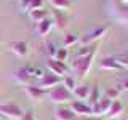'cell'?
Masks as SVG:
<instances>
[{
  "mask_svg": "<svg viewBox=\"0 0 128 120\" xmlns=\"http://www.w3.org/2000/svg\"><path fill=\"white\" fill-rule=\"evenodd\" d=\"M122 112H123V104L120 102L118 99H115V101H112V104H110V109L107 112V117L109 118H117L118 115H122Z\"/></svg>",
  "mask_w": 128,
  "mask_h": 120,
  "instance_id": "19",
  "label": "cell"
},
{
  "mask_svg": "<svg viewBox=\"0 0 128 120\" xmlns=\"http://www.w3.org/2000/svg\"><path fill=\"white\" fill-rule=\"evenodd\" d=\"M51 21L53 26L58 27V30H66L69 26V18L59 10H51Z\"/></svg>",
  "mask_w": 128,
  "mask_h": 120,
  "instance_id": "10",
  "label": "cell"
},
{
  "mask_svg": "<svg viewBox=\"0 0 128 120\" xmlns=\"http://www.w3.org/2000/svg\"><path fill=\"white\" fill-rule=\"evenodd\" d=\"M51 29H53V21H51V18H46V19H43V21H40L37 24L35 32H37L38 37H46L51 32Z\"/></svg>",
  "mask_w": 128,
  "mask_h": 120,
  "instance_id": "15",
  "label": "cell"
},
{
  "mask_svg": "<svg viewBox=\"0 0 128 120\" xmlns=\"http://www.w3.org/2000/svg\"><path fill=\"white\" fill-rule=\"evenodd\" d=\"M19 8L24 13H29L30 11V0H19Z\"/></svg>",
  "mask_w": 128,
  "mask_h": 120,
  "instance_id": "29",
  "label": "cell"
},
{
  "mask_svg": "<svg viewBox=\"0 0 128 120\" xmlns=\"http://www.w3.org/2000/svg\"><path fill=\"white\" fill-rule=\"evenodd\" d=\"M26 94L30 101L38 102V101H42L43 96H45V90L38 88L37 85H29V86H26Z\"/></svg>",
  "mask_w": 128,
  "mask_h": 120,
  "instance_id": "13",
  "label": "cell"
},
{
  "mask_svg": "<svg viewBox=\"0 0 128 120\" xmlns=\"http://www.w3.org/2000/svg\"><path fill=\"white\" fill-rule=\"evenodd\" d=\"M67 56H69V50H67V48H64V46L62 48L58 46V51H56V54H54L53 59H58V61H61V62H66Z\"/></svg>",
  "mask_w": 128,
  "mask_h": 120,
  "instance_id": "25",
  "label": "cell"
},
{
  "mask_svg": "<svg viewBox=\"0 0 128 120\" xmlns=\"http://www.w3.org/2000/svg\"><path fill=\"white\" fill-rule=\"evenodd\" d=\"M0 59H2V54H0Z\"/></svg>",
  "mask_w": 128,
  "mask_h": 120,
  "instance_id": "35",
  "label": "cell"
},
{
  "mask_svg": "<svg viewBox=\"0 0 128 120\" xmlns=\"http://www.w3.org/2000/svg\"><path fill=\"white\" fill-rule=\"evenodd\" d=\"M70 110L75 115H82V117H90L91 115V106L86 104L85 101H72L70 102Z\"/></svg>",
  "mask_w": 128,
  "mask_h": 120,
  "instance_id": "11",
  "label": "cell"
},
{
  "mask_svg": "<svg viewBox=\"0 0 128 120\" xmlns=\"http://www.w3.org/2000/svg\"><path fill=\"white\" fill-rule=\"evenodd\" d=\"M43 8V0H30V10Z\"/></svg>",
  "mask_w": 128,
  "mask_h": 120,
  "instance_id": "30",
  "label": "cell"
},
{
  "mask_svg": "<svg viewBox=\"0 0 128 120\" xmlns=\"http://www.w3.org/2000/svg\"><path fill=\"white\" fill-rule=\"evenodd\" d=\"M99 101V88L98 86H91V91H90V96H88V104L93 106L94 102Z\"/></svg>",
  "mask_w": 128,
  "mask_h": 120,
  "instance_id": "24",
  "label": "cell"
},
{
  "mask_svg": "<svg viewBox=\"0 0 128 120\" xmlns=\"http://www.w3.org/2000/svg\"><path fill=\"white\" fill-rule=\"evenodd\" d=\"M10 50L11 53H14L18 58H24L29 53V46H27L26 42H21V40H16V42H11L10 43Z\"/></svg>",
  "mask_w": 128,
  "mask_h": 120,
  "instance_id": "12",
  "label": "cell"
},
{
  "mask_svg": "<svg viewBox=\"0 0 128 120\" xmlns=\"http://www.w3.org/2000/svg\"><path fill=\"white\" fill-rule=\"evenodd\" d=\"M54 118L56 120H74L75 118V114L70 110V107L58 106L54 109Z\"/></svg>",
  "mask_w": 128,
  "mask_h": 120,
  "instance_id": "16",
  "label": "cell"
},
{
  "mask_svg": "<svg viewBox=\"0 0 128 120\" xmlns=\"http://www.w3.org/2000/svg\"><path fill=\"white\" fill-rule=\"evenodd\" d=\"M110 29V24H104V26H99L96 27V29L86 32L83 37H80V45H94V43H98V40H101L104 35L109 32Z\"/></svg>",
  "mask_w": 128,
  "mask_h": 120,
  "instance_id": "4",
  "label": "cell"
},
{
  "mask_svg": "<svg viewBox=\"0 0 128 120\" xmlns=\"http://www.w3.org/2000/svg\"><path fill=\"white\" fill-rule=\"evenodd\" d=\"M46 67H48V70L53 72V74H56L58 77H66L67 72H69V67H67L66 62H61V61L53 59V58H48Z\"/></svg>",
  "mask_w": 128,
  "mask_h": 120,
  "instance_id": "8",
  "label": "cell"
},
{
  "mask_svg": "<svg viewBox=\"0 0 128 120\" xmlns=\"http://www.w3.org/2000/svg\"><path fill=\"white\" fill-rule=\"evenodd\" d=\"M90 91H91V86H88V85H77L75 90L72 91V94H74L78 101H82V99H88Z\"/></svg>",
  "mask_w": 128,
  "mask_h": 120,
  "instance_id": "18",
  "label": "cell"
},
{
  "mask_svg": "<svg viewBox=\"0 0 128 120\" xmlns=\"http://www.w3.org/2000/svg\"><path fill=\"white\" fill-rule=\"evenodd\" d=\"M59 80H61V77H58L56 74H53V72H50V70H45L43 77L37 82V86L46 91V90H51V88L58 86L59 85Z\"/></svg>",
  "mask_w": 128,
  "mask_h": 120,
  "instance_id": "6",
  "label": "cell"
},
{
  "mask_svg": "<svg viewBox=\"0 0 128 120\" xmlns=\"http://www.w3.org/2000/svg\"><path fill=\"white\" fill-rule=\"evenodd\" d=\"M48 98H50V101L53 104H58V106H62L66 102H72V93L62 83L54 86V88H51L50 93H48Z\"/></svg>",
  "mask_w": 128,
  "mask_h": 120,
  "instance_id": "3",
  "label": "cell"
},
{
  "mask_svg": "<svg viewBox=\"0 0 128 120\" xmlns=\"http://www.w3.org/2000/svg\"><path fill=\"white\" fill-rule=\"evenodd\" d=\"M107 14L120 24H128V6L120 0H106Z\"/></svg>",
  "mask_w": 128,
  "mask_h": 120,
  "instance_id": "2",
  "label": "cell"
},
{
  "mask_svg": "<svg viewBox=\"0 0 128 120\" xmlns=\"http://www.w3.org/2000/svg\"><path fill=\"white\" fill-rule=\"evenodd\" d=\"M118 94H120V88L118 86H110V88L106 90V98L110 99V101H115V99L118 98Z\"/></svg>",
  "mask_w": 128,
  "mask_h": 120,
  "instance_id": "26",
  "label": "cell"
},
{
  "mask_svg": "<svg viewBox=\"0 0 128 120\" xmlns=\"http://www.w3.org/2000/svg\"><path fill=\"white\" fill-rule=\"evenodd\" d=\"M62 78H64V80H62V85L72 93V91L75 90V86H77V78H75L74 75H69V74H67L66 77H62Z\"/></svg>",
  "mask_w": 128,
  "mask_h": 120,
  "instance_id": "22",
  "label": "cell"
},
{
  "mask_svg": "<svg viewBox=\"0 0 128 120\" xmlns=\"http://www.w3.org/2000/svg\"><path fill=\"white\" fill-rule=\"evenodd\" d=\"M29 74H30V77L34 78V80H38L43 77V74H45V69H42V67H29Z\"/></svg>",
  "mask_w": 128,
  "mask_h": 120,
  "instance_id": "23",
  "label": "cell"
},
{
  "mask_svg": "<svg viewBox=\"0 0 128 120\" xmlns=\"http://www.w3.org/2000/svg\"><path fill=\"white\" fill-rule=\"evenodd\" d=\"M13 78H14L16 83H19V85H24V86L34 85V78H32L30 74H29V66L16 69V70L13 72Z\"/></svg>",
  "mask_w": 128,
  "mask_h": 120,
  "instance_id": "7",
  "label": "cell"
},
{
  "mask_svg": "<svg viewBox=\"0 0 128 120\" xmlns=\"http://www.w3.org/2000/svg\"><path fill=\"white\" fill-rule=\"evenodd\" d=\"M29 19L32 22H40V21H43V19H46L48 16H50V11L45 10V8H37V10H30L29 13Z\"/></svg>",
  "mask_w": 128,
  "mask_h": 120,
  "instance_id": "17",
  "label": "cell"
},
{
  "mask_svg": "<svg viewBox=\"0 0 128 120\" xmlns=\"http://www.w3.org/2000/svg\"><path fill=\"white\" fill-rule=\"evenodd\" d=\"M115 61L118 62V66L122 67V69H128V53H123V54H117L114 56Z\"/></svg>",
  "mask_w": 128,
  "mask_h": 120,
  "instance_id": "27",
  "label": "cell"
},
{
  "mask_svg": "<svg viewBox=\"0 0 128 120\" xmlns=\"http://www.w3.org/2000/svg\"><path fill=\"white\" fill-rule=\"evenodd\" d=\"M0 115L8 117L11 120H21V117L24 115V110L14 102H5V104H0Z\"/></svg>",
  "mask_w": 128,
  "mask_h": 120,
  "instance_id": "5",
  "label": "cell"
},
{
  "mask_svg": "<svg viewBox=\"0 0 128 120\" xmlns=\"http://www.w3.org/2000/svg\"><path fill=\"white\" fill-rule=\"evenodd\" d=\"M110 104H112V101L107 99V98L99 99L98 102H94L93 106H91V115H94V117L107 115V112H109V109H110Z\"/></svg>",
  "mask_w": 128,
  "mask_h": 120,
  "instance_id": "9",
  "label": "cell"
},
{
  "mask_svg": "<svg viewBox=\"0 0 128 120\" xmlns=\"http://www.w3.org/2000/svg\"><path fill=\"white\" fill-rule=\"evenodd\" d=\"M126 78H128V77H126Z\"/></svg>",
  "mask_w": 128,
  "mask_h": 120,
  "instance_id": "36",
  "label": "cell"
},
{
  "mask_svg": "<svg viewBox=\"0 0 128 120\" xmlns=\"http://www.w3.org/2000/svg\"><path fill=\"white\" fill-rule=\"evenodd\" d=\"M85 120H102V117H94V115H90V117H85Z\"/></svg>",
  "mask_w": 128,
  "mask_h": 120,
  "instance_id": "33",
  "label": "cell"
},
{
  "mask_svg": "<svg viewBox=\"0 0 128 120\" xmlns=\"http://www.w3.org/2000/svg\"><path fill=\"white\" fill-rule=\"evenodd\" d=\"M120 91H122V90H125V91H128V78H125V80H123V82L122 83H120Z\"/></svg>",
  "mask_w": 128,
  "mask_h": 120,
  "instance_id": "32",
  "label": "cell"
},
{
  "mask_svg": "<svg viewBox=\"0 0 128 120\" xmlns=\"http://www.w3.org/2000/svg\"><path fill=\"white\" fill-rule=\"evenodd\" d=\"M96 51H93V53H90L86 56H77V58L70 62V70H72V74H74L75 78L82 80V78H85L88 75L91 66H93V61L96 58Z\"/></svg>",
  "mask_w": 128,
  "mask_h": 120,
  "instance_id": "1",
  "label": "cell"
},
{
  "mask_svg": "<svg viewBox=\"0 0 128 120\" xmlns=\"http://www.w3.org/2000/svg\"><path fill=\"white\" fill-rule=\"evenodd\" d=\"M50 5L54 8V10H59V11H66L70 8V0H48Z\"/></svg>",
  "mask_w": 128,
  "mask_h": 120,
  "instance_id": "20",
  "label": "cell"
},
{
  "mask_svg": "<svg viewBox=\"0 0 128 120\" xmlns=\"http://www.w3.org/2000/svg\"><path fill=\"white\" fill-rule=\"evenodd\" d=\"M34 120H35V118H34Z\"/></svg>",
  "mask_w": 128,
  "mask_h": 120,
  "instance_id": "37",
  "label": "cell"
},
{
  "mask_svg": "<svg viewBox=\"0 0 128 120\" xmlns=\"http://www.w3.org/2000/svg\"><path fill=\"white\" fill-rule=\"evenodd\" d=\"M56 51H58V46H56V43H53V42L46 43V53H48V56H50V58H54Z\"/></svg>",
  "mask_w": 128,
  "mask_h": 120,
  "instance_id": "28",
  "label": "cell"
},
{
  "mask_svg": "<svg viewBox=\"0 0 128 120\" xmlns=\"http://www.w3.org/2000/svg\"><path fill=\"white\" fill-rule=\"evenodd\" d=\"M120 2H122V3H125V5H126V3H128V0H120Z\"/></svg>",
  "mask_w": 128,
  "mask_h": 120,
  "instance_id": "34",
  "label": "cell"
},
{
  "mask_svg": "<svg viewBox=\"0 0 128 120\" xmlns=\"http://www.w3.org/2000/svg\"><path fill=\"white\" fill-rule=\"evenodd\" d=\"M21 120H34V115H32L30 110H26V112H24V115L21 117Z\"/></svg>",
  "mask_w": 128,
  "mask_h": 120,
  "instance_id": "31",
  "label": "cell"
},
{
  "mask_svg": "<svg viewBox=\"0 0 128 120\" xmlns=\"http://www.w3.org/2000/svg\"><path fill=\"white\" fill-rule=\"evenodd\" d=\"M80 40V37L77 34H72V32H66L64 34V40H62V46L64 48H69L70 45H74V43H77Z\"/></svg>",
  "mask_w": 128,
  "mask_h": 120,
  "instance_id": "21",
  "label": "cell"
},
{
  "mask_svg": "<svg viewBox=\"0 0 128 120\" xmlns=\"http://www.w3.org/2000/svg\"><path fill=\"white\" fill-rule=\"evenodd\" d=\"M99 67L104 69V70H114V72L122 70V67L118 66V62L115 61L114 56H106V58H102L101 61H99Z\"/></svg>",
  "mask_w": 128,
  "mask_h": 120,
  "instance_id": "14",
  "label": "cell"
}]
</instances>
